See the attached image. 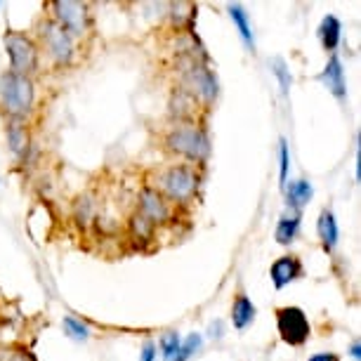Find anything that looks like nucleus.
<instances>
[{
  "instance_id": "obj_1",
  "label": "nucleus",
  "mask_w": 361,
  "mask_h": 361,
  "mask_svg": "<svg viewBox=\"0 0 361 361\" xmlns=\"http://www.w3.org/2000/svg\"><path fill=\"white\" fill-rule=\"evenodd\" d=\"M33 99H36V87L29 76L5 71L0 76V109L10 116L12 121H22L31 114Z\"/></svg>"
},
{
  "instance_id": "obj_2",
  "label": "nucleus",
  "mask_w": 361,
  "mask_h": 361,
  "mask_svg": "<svg viewBox=\"0 0 361 361\" xmlns=\"http://www.w3.org/2000/svg\"><path fill=\"white\" fill-rule=\"evenodd\" d=\"M166 149L192 163H203L210 154V142L206 133L194 121H180L166 133Z\"/></svg>"
},
{
  "instance_id": "obj_3",
  "label": "nucleus",
  "mask_w": 361,
  "mask_h": 361,
  "mask_svg": "<svg viewBox=\"0 0 361 361\" xmlns=\"http://www.w3.org/2000/svg\"><path fill=\"white\" fill-rule=\"evenodd\" d=\"M156 192H161L170 203H187L194 201L196 192H199V175L189 163H180V166H168L163 173H159V182H156Z\"/></svg>"
},
{
  "instance_id": "obj_4",
  "label": "nucleus",
  "mask_w": 361,
  "mask_h": 361,
  "mask_svg": "<svg viewBox=\"0 0 361 361\" xmlns=\"http://www.w3.org/2000/svg\"><path fill=\"white\" fill-rule=\"evenodd\" d=\"M5 50H8L10 71L31 78V73L38 69V57H40L36 40L29 38L22 31H8L5 33Z\"/></svg>"
},
{
  "instance_id": "obj_5",
  "label": "nucleus",
  "mask_w": 361,
  "mask_h": 361,
  "mask_svg": "<svg viewBox=\"0 0 361 361\" xmlns=\"http://www.w3.org/2000/svg\"><path fill=\"white\" fill-rule=\"evenodd\" d=\"M50 19L71 38H80L90 31L87 5L76 3V0H54V3H50Z\"/></svg>"
},
{
  "instance_id": "obj_6",
  "label": "nucleus",
  "mask_w": 361,
  "mask_h": 361,
  "mask_svg": "<svg viewBox=\"0 0 361 361\" xmlns=\"http://www.w3.org/2000/svg\"><path fill=\"white\" fill-rule=\"evenodd\" d=\"M274 317H276V331L286 345L302 347L310 340V336H312L310 319L300 307H293V305L276 307Z\"/></svg>"
},
{
  "instance_id": "obj_7",
  "label": "nucleus",
  "mask_w": 361,
  "mask_h": 361,
  "mask_svg": "<svg viewBox=\"0 0 361 361\" xmlns=\"http://www.w3.org/2000/svg\"><path fill=\"white\" fill-rule=\"evenodd\" d=\"M38 38L43 43L45 52L50 54L57 64H69L73 59V38L64 29H59L50 17H45L38 24Z\"/></svg>"
},
{
  "instance_id": "obj_8",
  "label": "nucleus",
  "mask_w": 361,
  "mask_h": 361,
  "mask_svg": "<svg viewBox=\"0 0 361 361\" xmlns=\"http://www.w3.org/2000/svg\"><path fill=\"white\" fill-rule=\"evenodd\" d=\"M182 92H187L194 102L210 104V102L215 99V94H217V83H215L213 73L196 64V66H192V69L187 71L185 87H182Z\"/></svg>"
},
{
  "instance_id": "obj_9",
  "label": "nucleus",
  "mask_w": 361,
  "mask_h": 361,
  "mask_svg": "<svg viewBox=\"0 0 361 361\" xmlns=\"http://www.w3.org/2000/svg\"><path fill=\"white\" fill-rule=\"evenodd\" d=\"M173 206L175 203H170L166 196L161 192H156L154 187H142L140 189V213L147 217V220H152L156 227H159L161 222H168L170 215H173Z\"/></svg>"
},
{
  "instance_id": "obj_10",
  "label": "nucleus",
  "mask_w": 361,
  "mask_h": 361,
  "mask_svg": "<svg viewBox=\"0 0 361 361\" xmlns=\"http://www.w3.org/2000/svg\"><path fill=\"white\" fill-rule=\"evenodd\" d=\"M302 274H305L302 260H300L298 255H293V253L281 255L279 260L271 262V267H269L271 283H274V288H276V290H281V288H286L288 283L298 281V279L302 276Z\"/></svg>"
},
{
  "instance_id": "obj_11",
  "label": "nucleus",
  "mask_w": 361,
  "mask_h": 361,
  "mask_svg": "<svg viewBox=\"0 0 361 361\" xmlns=\"http://www.w3.org/2000/svg\"><path fill=\"white\" fill-rule=\"evenodd\" d=\"M319 80L329 87L333 97H338L340 102L345 99V94H347L345 71H343V62H340L338 54H331V57H329V64H326V69L319 73Z\"/></svg>"
},
{
  "instance_id": "obj_12",
  "label": "nucleus",
  "mask_w": 361,
  "mask_h": 361,
  "mask_svg": "<svg viewBox=\"0 0 361 361\" xmlns=\"http://www.w3.org/2000/svg\"><path fill=\"white\" fill-rule=\"evenodd\" d=\"M255 305L250 302V298L246 295L243 290H238L234 295V302H231V324H234L236 331H243L248 329L250 324L255 322Z\"/></svg>"
},
{
  "instance_id": "obj_13",
  "label": "nucleus",
  "mask_w": 361,
  "mask_h": 361,
  "mask_svg": "<svg viewBox=\"0 0 361 361\" xmlns=\"http://www.w3.org/2000/svg\"><path fill=\"white\" fill-rule=\"evenodd\" d=\"M340 33H343V26H340V19L338 17H324L322 24L317 29V36H319V43L326 52H333L336 54V47L340 45Z\"/></svg>"
},
{
  "instance_id": "obj_14",
  "label": "nucleus",
  "mask_w": 361,
  "mask_h": 361,
  "mask_svg": "<svg viewBox=\"0 0 361 361\" xmlns=\"http://www.w3.org/2000/svg\"><path fill=\"white\" fill-rule=\"evenodd\" d=\"M317 234H319V241L326 250H333L338 243V224H336V217L329 208L322 210L319 215V222H317Z\"/></svg>"
},
{
  "instance_id": "obj_15",
  "label": "nucleus",
  "mask_w": 361,
  "mask_h": 361,
  "mask_svg": "<svg viewBox=\"0 0 361 361\" xmlns=\"http://www.w3.org/2000/svg\"><path fill=\"white\" fill-rule=\"evenodd\" d=\"M286 196H288V206L293 208H305L310 203V199L314 196V189L307 180H293V182H286Z\"/></svg>"
},
{
  "instance_id": "obj_16",
  "label": "nucleus",
  "mask_w": 361,
  "mask_h": 361,
  "mask_svg": "<svg viewBox=\"0 0 361 361\" xmlns=\"http://www.w3.org/2000/svg\"><path fill=\"white\" fill-rule=\"evenodd\" d=\"M8 145L17 156H24L29 149V130L22 121H10L8 126Z\"/></svg>"
},
{
  "instance_id": "obj_17",
  "label": "nucleus",
  "mask_w": 361,
  "mask_h": 361,
  "mask_svg": "<svg viewBox=\"0 0 361 361\" xmlns=\"http://www.w3.org/2000/svg\"><path fill=\"white\" fill-rule=\"evenodd\" d=\"M128 227H130V234L137 238V241H152L154 231H156V224L152 220H147V217L142 215L140 210L130 215V220H128Z\"/></svg>"
},
{
  "instance_id": "obj_18",
  "label": "nucleus",
  "mask_w": 361,
  "mask_h": 361,
  "mask_svg": "<svg viewBox=\"0 0 361 361\" xmlns=\"http://www.w3.org/2000/svg\"><path fill=\"white\" fill-rule=\"evenodd\" d=\"M298 229H300V215L281 217L276 224V241L281 243V246H290L298 236Z\"/></svg>"
},
{
  "instance_id": "obj_19",
  "label": "nucleus",
  "mask_w": 361,
  "mask_h": 361,
  "mask_svg": "<svg viewBox=\"0 0 361 361\" xmlns=\"http://www.w3.org/2000/svg\"><path fill=\"white\" fill-rule=\"evenodd\" d=\"M229 15H231V22L236 24L238 33H241L243 43H246L248 47H253V29H250L248 15L243 12V8H241V5H229Z\"/></svg>"
},
{
  "instance_id": "obj_20",
  "label": "nucleus",
  "mask_w": 361,
  "mask_h": 361,
  "mask_svg": "<svg viewBox=\"0 0 361 361\" xmlns=\"http://www.w3.org/2000/svg\"><path fill=\"white\" fill-rule=\"evenodd\" d=\"M64 333L73 340H87L90 331L83 322H78L76 317H64Z\"/></svg>"
},
{
  "instance_id": "obj_21",
  "label": "nucleus",
  "mask_w": 361,
  "mask_h": 361,
  "mask_svg": "<svg viewBox=\"0 0 361 361\" xmlns=\"http://www.w3.org/2000/svg\"><path fill=\"white\" fill-rule=\"evenodd\" d=\"M199 347H201V336H199V333H194V336L187 338V343L180 345V350H177L173 361H187V359H192L194 352L199 350Z\"/></svg>"
},
{
  "instance_id": "obj_22",
  "label": "nucleus",
  "mask_w": 361,
  "mask_h": 361,
  "mask_svg": "<svg viewBox=\"0 0 361 361\" xmlns=\"http://www.w3.org/2000/svg\"><path fill=\"white\" fill-rule=\"evenodd\" d=\"M180 345H182V340L177 333H166V336L161 338V350H163V359L166 361H173L175 359V354L177 350H180Z\"/></svg>"
},
{
  "instance_id": "obj_23",
  "label": "nucleus",
  "mask_w": 361,
  "mask_h": 361,
  "mask_svg": "<svg viewBox=\"0 0 361 361\" xmlns=\"http://www.w3.org/2000/svg\"><path fill=\"white\" fill-rule=\"evenodd\" d=\"M279 161H281V173H279V180H281V187H286V180H288L290 159H288V142H286L283 137L279 140Z\"/></svg>"
},
{
  "instance_id": "obj_24",
  "label": "nucleus",
  "mask_w": 361,
  "mask_h": 361,
  "mask_svg": "<svg viewBox=\"0 0 361 361\" xmlns=\"http://www.w3.org/2000/svg\"><path fill=\"white\" fill-rule=\"evenodd\" d=\"M274 73H276V78L281 80V90L283 92H288V87H290V76H288V71H286V64L281 62V59H274Z\"/></svg>"
},
{
  "instance_id": "obj_25",
  "label": "nucleus",
  "mask_w": 361,
  "mask_h": 361,
  "mask_svg": "<svg viewBox=\"0 0 361 361\" xmlns=\"http://www.w3.org/2000/svg\"><path fill=\"white\" fill-rule=\"evenodd\" d=\"M156 359V345L154 343H145L142 347V359L140 361H154Z\"/></svg>"
},
{
  "instance_id": "obj_26",
  "label": "nucleus",
  "mask_w": 361,
  "mask_h": 361,
  "mask_svg": "<svg viewBox=\"0 0 361 361\" xmlns=\"http://www.w3.org/2000/svg\"><path fill=\"white\" fill-rule=\"evenodd\" d=\"M310 361H343V359L333 352H319V354H314V357H310Z\"/></svg>"
},
{
  "instance_id": "obj_27",
  "label": "nucleus",
  "mask_w": 361,
  "mask_h": 361,
  "mask_svg": "<svg viewBox=\"0 0 361 361\" xmlns=\"http://www.w3.org/2000/svg\"><path fill=\"white\" fill-rule=\"evenodd\" d=\"M10 361H33V357L29 352H17V354H12Z\"/></svg>"
},
{
  "instance_id": "obj_28",
  "label": "nucleus",
  "mask_w": 361,
  "mask_h": 361,
  "mask_svg": "<svg viewBox=\"0 0 361 361\" xmlns=\"http://www.w3.org/2000/svg\"><path fill=\"white\" fill-rule=\"evenodd\" d=\"M352 357H354V359H359V357H361V347H359V343H354V345H352Z\"/></svg>"
}]
</instances>
